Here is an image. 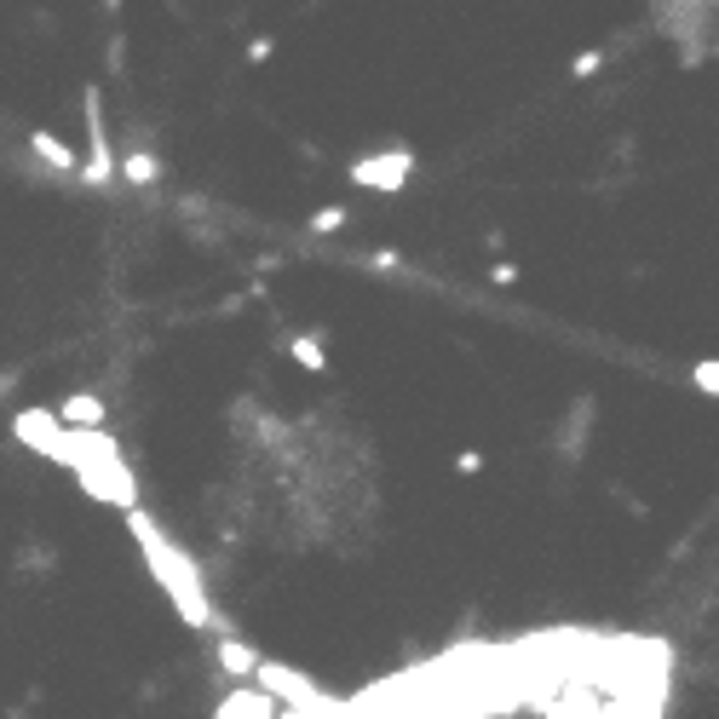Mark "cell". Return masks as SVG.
I'll return each mask as SVG.
<instances>
[{
    "mask_svg": "<svg viewBox=\"0 0 719 719\" xmlns=\"http://www.w3.org/2000/svg\"><path fill=\"white\" fill-rule=\"evenodd\" d=\"M12 437H17V444H24L29 455L52 461V449H58V437H64V426H58V414H52V409L29 404V409H17V414H12Z\"/></svg>",
    "mask_w": 719,
    "mask_h": 719,
    "instance_id": "obj_6",
    "label": "cell"
},
{
    "mask_svg": "<svg viewBox=\"0 0 719 719\" xmlns=\"http://www.w3.org/2000/svg\"><path fill=\"white\" fill-rule=\"evenodd\" d=\"M691 381L703 386V397H719V357H703V363L691 369Z\"/></svg>",
    "mask_w": 719,
    "mask_h": 719,
    "instance_id": "obj_16",
    "label": "cell"
},
{
    "mask_svg": "<svg viewBox=\"0 0 719 719\" xmlns=\"http://www.w3.org/2000/svg\"><path fill=\"white\" fill-rule=\"evenodd\" d=\"M593 421H598V404L582 392L570 404V414H565V426H558V461L565 467H582L587 461V437H593Z\"/></svg>",
    "mask_w": 719,
    "mask_h": 719,
    "instance_id": "obj_7",
    "label": "cell"
},
{
    "mask_svg": "<svg viewBox=\"0 0 719 719\" xmlns=\"http://www.w3.org/2000/svg\"><path fill=\"white\" fill-rule=\"evenodd\" d=\"M489 283H495V288H512V283H518V259H501V265H489Z\"/></svg>",
    "mask_w": 719,
    "mask_h": 719,
    "instance_id": "obj_21",
    "label": "cell"
},
{
    "mask_svg": "<svg viewBox=\"0 0 719 719\" xmlns=\"http://www.w3.org/2000/svg\"><path fill=\"white\" fill-rule=\"evenodd\" d=\"M276 52V41H271V35H259V41L248 47V64H265V58Z\"/></svg>",
    "mask_w": 719,
    "mask_h": 719,
    "instance_id": "obj_22",
    "label": "cell"
},
{
    "mask_svg": "<svg viewBox=\"0 0 719 719\" xmlns=\"http://www.w3.org/2000/svg\"><path fill=\"white\" fill-rule=\"evenodd\" d=\"M288 357H294V363L299 369H311V374H328V346H323V334H317V328H306V334H294L288 339V346H283Z\"/></svg>",
    "mask_w": 719,
    "mask_h": 719,
    "instance_id": "obj_13",
    "label": "cell"
},
{
    "mask_svg": "<svg viewBox=\"0 0 719 719\" xmlns=\"http://www.w3.org/2000/svg\"><path fill=\"white\" fill-rule=\"evenodd\" d=\"M127 535L138 542V553H145V565H150L156 582H162V593L173 598V610L185 616V628L213 633V639L225 633V622H219V610H213V593L202 582V565H196L185 547H173L168 530L156 524L145 507H127Z\"/></svg>",
    "mask_w": 719,
    "mask_h": 719,
    "instance_id": "obj_1",
    "label": "cell"
},
{
    "mask_svg": "<svg viewBox=\"0 0 719 719\" xmlns=\"http://www.w3.org/2000/svg\"><path fill=\"white\" fill-rule=\"evenodd\" d=\"M346 178L357 190H381V196H397L414 178V150L409 145H392V150H374V156H357L346 168Z\"/></svg>",
    "mask_w": 719,
    "mask_h": 719,
    "instance_id": "obj_4",
    "label": "cell"
},
{
    "mask_svg": "<svg viewBox=\"0 0 719 719\" xmlns=\"http://www.w3.org/2000/svg\"><path fill=\"white\" fill-rule=\"evenodd\" d=\"M115 178H127V185H162V156L156 150H145V145H133V150H122L115 156Z\"/></svg>",
    "mask_w": 719,
    "mask_h": 719,
    "instance_id": "obj_11",
    "label": "cell"
},
{
    "mask_svg": "<svg viewBox=\"0 0 719 719\" xmlns=\"http://www.w3.org/2000/svg\"><path fill=\"white\" fill-rule=\"evenodd\" d=\"M714 7V0H703ZM656 17H662V35H696V0H656Z\"/></svg>",
    "mask_w": 719,
    "mask_h": 719,
    "instance_id": "obj_14",
    "label": "cell"
},
{
    "mask_svg": "<svg viewBox=\"0 0 719 719\" xmlns=\"http://www.w3.org/2000/svg\"><path fill=\"white\" fill-rule=\"evenodd\" d=\"M17 565H24V570H52V565H58V553H47V547H29L24 558H17Z\"/></svg>",
    "mask_w": 719,
    "mask_h": 719,
    "instance_id": "obj_20",
    "label": "cell"
},
{
    "mask_svg": "<svg viewBox=\"0 0 719 719\" xmlns=\"http://www.w3.org/2000/svg\"><path fill=\"white\" fill-rule=\"evenodd\" d=\"M455 472L478 478V472H484V449H461V455H455Z\"/></svg>",
    "mask_w": 719,
    "mask_h": 719,
    "instance_id": "obj_19",
    "label": "cell"
},
{
    "mask_svg": "<svg viewBox=\"0 0 719 719\" xmlns=\"http://www.w3.org/2000/svg\"><path fill=\"white\" fill-rule=\"evenodd\" d=\"M346 219H351L346 208L328 202V208H317V213L306 219V231H311V236H334V231H346Z\"/></svg>",
    "mask_w": 719,
    "mask_h": 719,
    "instance_id": "obj_15",
    "label": "cell"
},
{
    "mask_svg": "<svg viewBox=\"0 0 719 719\" xmlns=\"http://www.w3.org/2000/svg\"><path fill=\"white\" fill-rule=\"evenodd\" d=\"M52 461L82 478V489L92 495V501L122 507V512L138 507V478L122 461V444L104 437V426H98V432H70L64 426V437H58V449H52Z\"/></svg>",
    "mask_w": 719,
    "mask_h": 719,
    "instance_id": "obj_2",
    "label": "cell"
},
{
    "mask_svg": "<svg viewBox=\"0 0 719 719\" xmlns=\"http://www.w3.org/2000/svg\"><path fill=\"white\" fill-rule=\"evenodd\" d=\"M213 656H219V668H225V679H236V685H248L253 668L265 662V656H259L248 639H236V633H219L213 639Z\"/></svg>",
    "mask_w": 719,
    "mask_h": 719,
    "instance_id": "obj_9",
    "label": "cell"
},
{
    "mask_svg": "<svg viewBox=\"0 0 719 719\" xmlns=\"http://www.w3.org/2000/svg\"><path fill=\"white\" fill-rule=\"evenodd\" d=\"M598 70H605V52H582V58H575V64H570V75H575V82H587V75H598Z\"/></svg>",
    "mask_w": 719,
    "mask_h": 719,
    "instance_id": "obj_18",
    "label": "cell"
},
{
    "mask_svg": "<svg viewBox=\"0 0 719 719\" xmlns=\"http://www.w3.org/2000/svg\"><path fill=\"white\" fill-rule=\"evenodd\" d=\"M213 719H276V703L259 685H236L225 703L213 708Z\"/></svg>",
    "mask_w": 719,
    "mask_h": 719,
    "instance_id": "obj_10",
    "label": "cell"
},
{
    "mask_svg": "<svg viewBox=\"0 0 719 719\" xmlns=\"http://www.w3.org/2000/svg\"><path fill=\"white\" fill-rule=\"evenodd\" d=\"M248 685H259V691L271 696V703H288L294 714H328V696L317 691L306 673H294V668H283V662H259Z\"/></svg>",
    "mask_w": 719,
    "mask_h": 719,
    "instance_id": "obj_5",
    "label": "cell"
},
{
    "mask_svg": "<svg viewBox=\"0 0 719 719\" xmlns=\"http://www.w3.org/2000/svg\"><path fill=\"white\" fill-rule=\"evenodd\" d=\"M82 110H87V162L75 168V178L92 190H110L115 185V150H110V122H104V92H98V82L82 92Z\"/></svg>",
    "mask_w": 719,
    "mask_h": 719,
    "instance_id": "obj_3",
    "label": "cell"
},
{
    "mask_svg": "<svg viewBox=\"0 0 719 719\" xmlns=\"http://www.w3.org/2000/svg\"><path fill=\"white\" fill-rule=\"evenodd\" d=\"M357 259H363L369 271H404V253L397 248H374V253H357Z\"/></svg>",
    "mask_w": 719,
    "mask_h": 719,
    "instance_id": "obj_17",
    "label": "cell"
},
{
    "mask_svg": "<svg viewBox=\"0 0 719 719\" xmlns=\"http://www.w3.org/2000/svg\"><path fill=\"white\" fill-rule=\"evenodd\" d=\"M0 392H17V374L12 369H0Z\"/></svg>",
    "mask_w": 719,
    "mask_h": 719,
    "instance_id": "obj_23",
    "label": "cell"
},
{
    "mask_svg": "<svg viewBox=\"0 0 719 719\" xmlns=\"http://www.w3.org/2000/svg\"><path fill=\"white\" fill-rule=\"evenodd\" d=\"M104 7H110V12H122V0H104Z\"/></svg>",
    "mask_w": 719,
    "mask_h": 719,
    "instance_id": "obj_24",
    "label": "cell"
},
{
    "mask_svg": "<svg viewBox=\"0 0 719 719\" xmlns=\"http://www.w3.org/2000/svg\"><path fill=\"white\" fill-rule=\"evenodd\" d=\"M29 150L41 156V162H47L52 173H64V178H75V168H82V156H75L58 133H41V127H35V133H29Z\"/></svg>",
    "mask_w": 719,
    "mask_h": 719,
    "instance_id": "obj_12",
    "label": "cell"
},
{
    "mask_svg": "<svg viewBox=\"0 0 719 719\" xmlns=\"http://www.w3.org/2000/svg\"><path fill=\"white\" fill-rule=\"evenodd\" d=\"M52 414H58V426H70V432H98V426H104V414H110V404L98 392H70Z\"/></svg>",
    "mask_w": 719,
    "mask_h": 719,
    "instance_id": "obj_8",
    "label": "cell"
}]
</instances>
